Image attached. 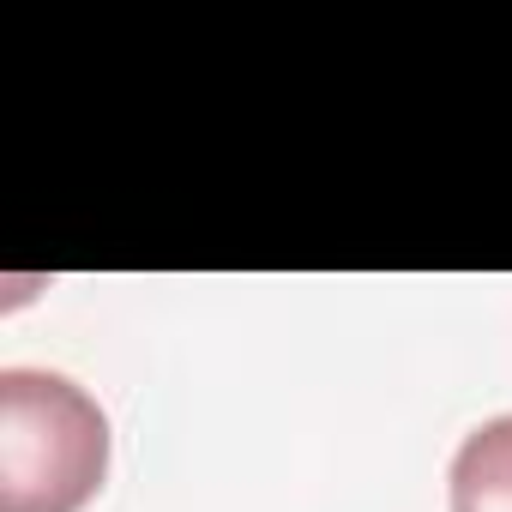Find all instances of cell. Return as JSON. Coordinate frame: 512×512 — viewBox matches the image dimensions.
I'll return each instance as SVG.
<instances>
[{"label":"cell","mask_w":512,"mask_h":512,"mask_svg":"<svg viewBox=\"0 0 512 512\" xmlns=\"http://www.w3.org/2000/svg\"><path fill=\"white\" fill-rule=\"evenodd\" d=\"M109 476L103 404L49 368L0 374V512H85Z\"/></svg>","instance_id":"obj_1"},{"label":"cell","mask_w":512,"mask_h":512,"mask_svg":"<svg viewBox=\"0 0 512 512\" xmlns=\"http://www.w3.org/2000/svg\"><path fill=\"white\" fill-rule=\"evenodd\" d=\"M452 512H512V416H494L464 434L446 470Z\"/></svg>","instance_id":"obj_2"}]
</instances>
